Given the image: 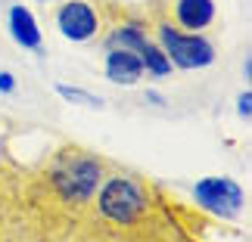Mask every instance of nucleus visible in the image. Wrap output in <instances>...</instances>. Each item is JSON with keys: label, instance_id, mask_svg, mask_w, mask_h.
Masks as SVG:
<instances>
[{"label": "nucleus", "instance_id": "f257e3e1", "mask_svg": "<svg viewBox=\"0 0 252 242\" xmlns=\"http://www.w3.org/2000/svg\"><path fill=\"white\" fill-rule=\"evenodd\" d=\"M147 211V196L134 180L112 177L100 189V215L115 220V224H134Z\"/></svg>", "mask_w": 252, "mask_h": 242}, {"label": "nucleus", "instance_id": "f03ea898", "mask_svg": "<svg viewBox=\"0 0 252 242\" xmlns=\"http://www.w3.org/2000/svg\"><path fill=\"white\" fill-rule=\"evenodd\" d=\"M159 37H162V47H165L162 53L178 69L190 72V69H206V65L215 62V47L199 34H181L174 25H162Z\"/></svg>", "mask_w": 252, "mask_h": 242}, {"label": "nucleus", "instance_id": "7ed1b4c3", "mask_svg": "<svg viewBox=\"0 0 252 242\" xmlns=\"http://www.w3.org/2000/svg\"><path fill=\"white\" fill-rule=\"evenodd\" d=\"M56 189L63 192V199L69 202H87L94 196V189L100 187L103 180V171L100 164L87 156H78V159H69L56 168Z\"/></svg>", "mask_w": 252, "mask_h": 242}, {"label": "nucleus", "instance_id": "20e7f679", "mask_svg": "<svg viewBox=\"0 0 252 242\" xmlns=\"http://www.w3.org/2000/svg\"><path fill=\"white\" fill-rule=\"evenodd\" d=\"M193 196H196L199 205H206L212 215H221V217H234L240 205H243V192L234 180L227 177H206L193 187Z\"/></svg>", "mask_w": 252, "mask_h": 242}, {"label": "nucleus", "instance_id": "39448f33", "mask_svg": "<svg viewBox=\"0 0 252 242\" xmlns=\"http://www.w3.org/2000/svg\"><path fill=\"white\" fill-rule=\"evenodd\" d=\"M56 25H60V34L72 44H84L94 41L96 31H100V16L94 13L91 3L84 0H69V3L60 6L56 13Z\"/></svg>", "mask_w": 252, "mask_h": 242}, {"label": "nucleus", "instance_id": "423d86ee", "mask_svg": "<svg viewBox=\"0 0 252 242\" xmlns=\"http://www.w3.org/2000/svg\"><path fill=\"white\" fill-rule=\"evenodd\" d=\"M171 13L184 31H202L215 22V0H174Z\"/></svg>", "mask_w": 252, "mask_h": 242}, {"label": "nucleus", "instance_id": "0eeeda50", "mask_svg": "<svg viewBox=\"0 0 252 242\" xmlns=\"http://www.w3.org/2000/svg\"><path fill=\"white\" fill-rule=\"evenodd\" d=\"M9 34H13V41H16L19 47H25V50H34V53L44 50V44H41V28H37L34 16L28 13L25 6H19V3L9 6Z\"/></svg>", "mask_w": 252, "mask_h": 242}, {"label": "nucleus", "instance_id": "6e6552de", "mask_svg": "<svg viewBox=\"0 0 252 242\" xmlns=\"http://www.w3.org/2000/svg\"><path fill=\"white\" fill-rule=\"evenodd\" d=\"M143 75V62L137 53L131 50H119L112 47V53L106 56V78L115 81V84H134Z\"/></svg>", "mask_w": 252, "mask_h": 242}, {"label": "nucleus", "instance_id": "1a4fd4ad", "mask_svg": "<svg viewBox=\"0 0 252 242\" xmlns=\"http://www.w3.org/2000/svg\"><path fill=\"white\" fill-rule=\"evenodd\" d=\"M137 56H140L143 69H147V72L153 75V78H162V75H168V72H171V62H168V56L162 53L156 44H150V41H147V44L140 47V53H137Z\"/></svg>", "mask_w": 252, "mask_h": 242}, {"label": "nucleus", "instance_id": "9d476101", "mask_svg": "<svg viewBox=\"0 0 252 242\" xmlns=\"http://www.w3.org/2000/svg\"><path fill=\"white\" fill-rule=\"evenodd\" d=\"M143 44H147V37H143V31H137V28H115L112 37H109V47L131 50V53H140Z\"/></svg>", "mask_w": 252, "mask_h": 242}, {"label": "nucleus", "instance_id": "9b49d317", "mask_svg": "<svg viewBox=\"0 0 252 242\" xmlns=\"http://www.w3.org/2000/svg\"><path fill=\"white\" fill-rule=\"evenodd\" d=\"M56 93L65 96L72 103H84V106H103V100L96 93H87V90H78V87H65V84H56Z\"/></svg>", "mask_w": 252, "mask_h": 242}, {"label": "nucleus", "instance_id": "f8f14e48", "mask_svg": "<svg viewBox=\"0 0 252 242\" xmlns=\"http://www.w3.org/2000/svg\"><path fill=\"white\" fill-rule=\"evenodd\" d=\"M16 90V78L9 72H0V93H13Z\"/></svg>", "mask_w": 252, "mask_h": 242}, {"label": "nucleus", "instance_id": "ddd939ff", "mask_svg": "<svg viewBox=\"0 0 252 242\" xmlns=\"http://www.w3.org/2000/svg\"><path fill=\"white\" fill-rule=\"evenodd\" d=\"M249 106H252V96L243 93V96H240V115H249Z\"/></svg>", "mask_w": 252, "mask_h": 242}]
</instances>
